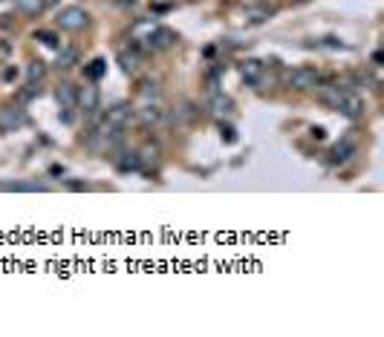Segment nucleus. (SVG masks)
Here are the masks:
<instances>
[{"label":"nucleus","mask_w":384,"mask_h":337,"mask_svg":"<svg viewBox=\"0 0 384 337\" xmlns=\"http://www.w3.org/2000/svg\"><path fill=\"white\" fill-rule=\"evenodd\" d=\"M211 110L217 112V116H231L234 112V101L229 99V95H222V92H211Z\"/></svg>","instance_id":"obj_17"},{"label":"nucleus","mask_w":384,"mask_h":337,"mask_svg":"<svg viewBox=\"0 0 384 337\" xmlns=\"http://www.w3.org/2000/svg\"><path fill=\"white\" fill-rule=\"evenodd\" d=\"M35 95H41V84L38 81H29L26 90L21 92V101H29V99H35Z\"/></svg>","instance_id":"obj_23"},{"label":"nucleus","mask_w":384,"mask_h":337,"mask_svg":"<svg viewBox=\"0 0 384 337\" xmlns=\"http://www.w3.org/2000/svg\"><path fill=\"white\" fill-rule=\"evenodd\" d=\"M139 63H142V55H139V50H136V46H133V50H122L119 52V67L124 70V72H136L139 70Z\"/></svg>","instance_id":"obj_16"},{"label":"nucleus","mask_w":384,"mask_h":337,"mask_svg":"<svg viewBox=\"0 0 384 337\" xmlns=\"http://www.w3.org/2000/svg\"><path fill=\"white\" fill-rule=\"evenodd\" d=\"M107 72V61L104 58H93L87 67H84V75H87V81H99V78Z\"/></svg>","instance_id":"obj_18"},{"label":"nucleus","mask_w":384,"mask_h":337,"mask_svg":"<svg viewBox=\"0 0 384 337\" xmlns=\"http://www.w3.org/2000/svg\"><path fill=\"white\" fill-rule=\"evenodd\" d=\"M110 124H116V127H122L124 130V124H131V119H133V107L127 104V101H119V104H113L107 110V116H104Z\"/></svg>","instance_id":"obj_11"},{"label":"nucleus","mask_w":384,"mask_h":337,"mask_svg":"<svg viewBox=\"0 0 384 337\" xmlns=\"http://www.w3.org/2000/svg\"><path fill=\"white\" fill-rule=\"evenodd\" d=\"M55 26L64 29V32H81V29L90 26V12L81 9V6H67V9L58 12Z\"/></svg>","instance_id":"obj_2"},{"label":"nucleus","mask_w":384,"mask_h":337,"mask_svg":"<svg viewBox=\"0 0 384 337\" xmlns=\"http://www.w3.org/2000/svg\"><path fill=\"white\" fill-rule=\"evenodd\" d=\"M139 162L142 165H151V162L156 165L159 162V144H145V147L139 150Z\"/></svg>","instance_id":"obj_21"},{"label":"nucleus","mask_w":384,"mask_h":337,"mask_svg":"<svg viewBox=\"0 0 384 337\" xmlns=\"http://www.w3.org/2000/svg\"><path fill=\"white\" fill-rule=\"evenodd\" d=\"M263 72H266V63L258 61V58H246L243 63H240V75H243V81L258 87L263 81Z\"/></svg>","instance_id":"obj_6"},{"label":"nucleus","mask_w":384,"mask_h":337,"mask_svg":"<svg viewBox=\"0 0 384 337\" xmlns=\"http://www.w3.org/2000/svg\"><path fill=\"white\" fill-rule=\"evenodd\" d=\"M55 3H61V0H46V6H55Z\"/></svg>","instance_id":"obj_27"},{"label":"nucleus","mask_w":384,"mask_h":337,"mask_svg":"<svg viewBox=\"0 0 384 337\" xmlns=\"http://www.w3.org/2000/svg\"><path fill=\"white\" fill-rule=\"evenodd\" d=\"M75 107L84 112V116H95L99 112V107H102V92H99V87H95V81H87L84 87H78V101H75Z\"/></svg>","instance_id":"obj_5"},{"label":"nucleus","mask_w":384,"mask_h":337,"mask_svg":"<svg viewBox=\"0 0 384 337\" xmlns=\"http://www.w3.org/2000/svg\"><path fill=\"white\" fill-rule=\"evenodd\" d=\"M119 141H122V127L110 124V121L104 119V121L87 136V147L95 150V153H107V150H113Z\"/></svg>","instance_id":"obj_1"},{"label":"nucleus","mask_w":384,"mask_h":337,"mask_svg":"<svg viewBox=\"0 0 384 337\" xmlns=\"http://www.w3.org/2000/svg\"><path fill=\"white\" fill-rule=\"evenodd\" d=\"M38 41H44L46 46H58V38L52 35V32H38V35H35Z\"/></svg>","instance_id":"obj_25"},{"label":"nucleus","mask_w":384,"mask_h":337,"mask_svg":"<svg viewBox=\"0 0 384 337\" xmlns=\"http://www.w3.org/2000/svg\"><path fill=\"white\" fill-rule=\"evenodd\" d=\"M46 9V0H15V12L23 14V18H38Z\"/></svg>","instance_id":"obj_13"},{"label":"nucleus","mask_w":384,"mask_h":337,"mask_svg":"<svg viewBox=\"0 0 384 337\" xmlns=\"http://www.w3.org/2000/svg\"><path fill=\"white\" fill-rule=\"evenodd\" d=\"M78 58H81V52H78V46H64V50H58V58H55V67L58 70H73Z\"/></svg>","instance_id":"obj_14"},{"label":"nucleus","mask_w":384,"mask_h":337,"mask_svg":"<svg viewBox=\"0 0 384 337\" xmlns=\"http://www.w3.org/2000/svg\"><path fill=\"white\" fill-rule=\"evenodd\" d=\"M124 159H119V173H131V170H142V162H139V153H122Z\"/></svg>","instance_id":"obj_19"},{"label":"nucleus","mask_w":384,"mask_h":337,"mask_svg":"<svg viewBox=\"0 0 384 337\" xmlns=\"http://www.w3.org/2000/svg\"><path fill=\"white\" fill-rule=\"evenodd\" d=\"M133 116L145 124V127H151V124H159L162 121V116H165V110L159 107V104H153V101H145L142 107H133Z\"/></svg>","instance_id":"obj_7"},{"label":"nucleus","mask_w":384,"mask_h":337,"mask_svg":"<svg viewBox=\"0 0 384 337\" xmlns=\"http://www.w3.org/2000/svg\"><path fill=\"white\" fill-rule=\"evenodd\" d=\"M318 81H321V75H318V70H312V67H298V70H292L289 75H286V87L295 90V92L315 90Z\"/></svg>","instance_id":"obj_4"},{"label":"nucleus","mask_w":384,"mask_h":337,"mask_svg":"<svg viewBox=\"0 0 384 337\" xmlns=\"http://www.w3.org/2000/svg\"><path fill=\"white\" fill-rule=\"evenodd\" d=\"M353 156H356V141L341 139V141L332 147V153H329V162H332V165H344L347 159H353Z\"/></svg>","instance_id":"obj_12"},{"label":"nucleus","mask_w":384,"mask_h":337,"mask_svg":"<svg viewBox=\"0 0 384 337\" xmlns=\"http://www.w3.org/2000/svg\"><path fill=\"white\" fill-rule=\"evenodd\" d=\"M173 43H177V32L168 29V26H156L151 41H148V50H171Z\"/></svg>","instance_id":"obj_8"},{"label":"nucleus","mask_w":384,"mask_h":337,"mask_svg":"<svg viewBox=\"0 0 384 337\" xmlns=\"http://www.w3.org/2000/svg\"><path fill=\"white\" fill-rule=\"evenodd\" d=\"M55 101L61 110H75V101H78V87L70 84V81H61L55 87Z\"/></svg>","instance_id":"obj_10"},{"label":"nucleus","mask_w":384,"mask_h":337,"mask_svg":"<svg viewBox=\"0 0 384 337\" xmlns=\"http://www.w3.org/2000/svg\"><path fill=\"white\" fill-rule=\"evenodd\" d=\"M269 14H275V6H271V3H260V6H254V9L249 12V21H251V23H263Z\"/></svg>","instance_id":"obj_20"},{"label":"nucleus","mask_w":384,"mask_h":337,"mask_svg":"<svg viewBox=\"0 0 384 337\" xmlns=\"http://www.w3.org/2000/svg\"><path fill=\"white\" fill-rule=\"evenodd\" d=\"M298 3H303V0H298Z\"/></svg>","instance_id":"obj_28"},{"label":"nucleus","mask_w":384,"mask_h":337,"mask_svg":"<svg viewBox=\"0 0 384 337\" xmlns=\"http://www.w3.org/2000/svg\"><path fill=\"white\" fill-rule=\"evenodd\" d=\"M26 110L21 104H0V133H15L26 124Z\"/></svg>","instance_id":"obj_3"},{"label":"nucleus","mask_w":384,"mask_h":337,"mask_svg":"<svg viewBox=\"0 0 384 337\" xmlns=\"http://www.w3.org/2000/svg\"><path fill=\"white\" fill-rule=\"evenodd\" d=\"M0 190H12V194H46V185H38V182H3Z\"/></svg>","instance_id":"obj_15"},{"label":"nucleus","mask_w":384,"mask_h":337,"mask_svg":"<svg viewBox=\"0 0 384 337\" xmlns=\"http://www.w3.org/2000/svg\"><path fill=\"white\" fill-rule=\"evenodd\" d=\"M156 95H159V90H156L153 81H145V84H142V99H145V101H153Z\"/></svg>","instance_id":"obj_24"},{"label":"nucleus","mask_w":384,"mask_h":337,"mask_svg":"<svg viewBox=\"0 0 384 337\" xmlns=\"http://www.w3.org/2000/svg\"><path fill=\"white\" fill-rule=\"evenodd\" d=\"M341 112V116H347V119H361V112H364V101L358 99V95H353V92H344V99L338 101V107H335Z\"/></svg>","instance_id":"obj_9"},{"label":"nucleus","mask_w":384,"mask_h":337,"mask_svg":"<svg viewBox=\"0 0 384 337\" xmlns=\"http://www.w3.org/2000/svg\"><path fill=\"white\" fill-rule=\"evenodd\" d=\"M46 75V67H44V61H29V67H26V78L29 81H41V78Z\"/></svg>","instance_id":"obj_22"},{"label":"nucleus","mask_w":384,"mask_h":337,"mask_svg":"<svg viewBox=\"0 0 384 337\" xmlns=\"http://www.w3.org/2000/svg\"><path fill=\"white\" fill-rule=\"evenodd\" d=\"M220 133H222V139H226V141H234V139H237L231 124H222V121H220Z\"/></svg>","instance_id":"obj_26"}]
</instances>
